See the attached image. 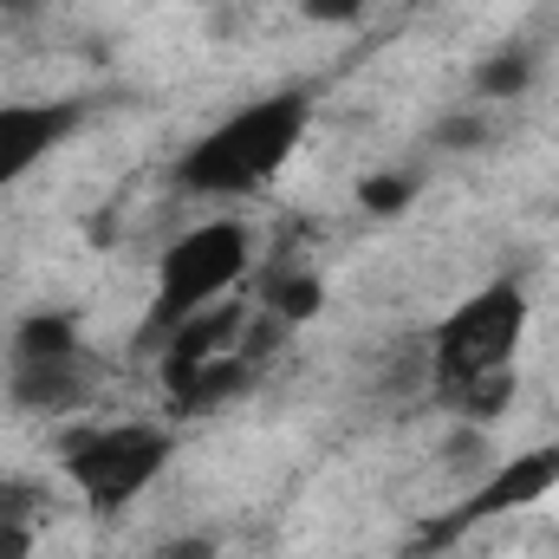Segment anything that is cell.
<instances>
[{
    "instance_id": "ac0fdd59",
    "label": "cell",
    "mask_w": 559,
    "mask_h": 559,
    "mask_svg": "<svg viewBox=\"0 0 559 559\" xmlns=\"http://www.w3.org/2000/svg\"><path fill=\"white\" fill-rule=\"evenodd\" d=\"M33 554V521H7L0 527V559H26Z\"/></svg>"
},
{
    "instance_id": "7a4b0ae2",
    "label": "cell",
    "mask_w": 559,
    "mask_h": 559,
    "mask_svg": "<svg viewBox=\"0 0 559 559\" xmlns=\"http://www.w3.org/2000/svg\"><path fill=\"white\" fill-rule=\"evenodd\" d=\"M176 462V436L163 423H79L59 436V468L79 488V501L98 521L131 514L143 495L163 481V468Z\"/></svg>"
},
{
    "instance_id": "ffe728a7",
    "label": "cell",
    "mask_w": 559,
    "mask_h": 559,
    "mask_svg": "<svg viewBox=\"0 0 559 559\" xmlns=\"http://www.w3.org/2000/svg\"><path fill=\"white\" fill-rule=\"evenodd\" d=\"M554 449H559V436H554Z\"/></svg>"
},
{
    "instance_id": "5b68a950",
    "label": "cell",
    "mask_w": 559,
    "mask_h": 559,
    "mask_svg": "<svg viewBox=\"0 0 559 559\" xmlns=\"http://www.w3.org/2000/svg\"><path fill=\"white\" fill-rule=\"evenodd\" d=\"M554 488H559V449L554 442L521 449V455L501 462L449 521H429V527H423V554H429V547H449L455 534H468V527H481V521H501V514H514V508H534V501L554 495Z\"/></svg>"
},
{
    "instance_id": "7c38bea8",
    "label": "cell",
    "mask_w": 559,
    "mask_h": 559,
    "mask_svg": "<svg viewBox=\"0 0 559 559\" xmlns=\"http://www.w3.org/2000/svg\"><path fill=\"white\" fill-rule=\"evenodd\" d=\"M72 345H85V332H79V312H66V306H33V312H20L13 332H7V358L72 352Z\"/></svg>"
},
{
    "instance_id": "8fae6325",
    "label": "cell",
    "mask_w": 559,
    "mask_h": 559,
    "mask_svg": "<svg viewBox=\"0 0 559 559\" xmlns=\"http://www.w3.org/2000/svg\"><path fill=\"white\" fill-rule=\"evenodd\" d=\"M261 306H267V319H274L280 332H286V325H312V319L325 312V280L312 274V267L280 261L274 274L261 280Z\"/></svg>"
},
{
    "instance_id": "277c9868",
    "label": "cell",
    "mask_w": 559,
    "mask_h": 559,
    "mask_svg": "<svg viewBox=\"0 0 559 559\" xmlns=\"http://www.w3.org/2000/svg\"><path fill=\"white\" fill-rule=\"evenodd\" d=\"M527 319H534V299H527V286L514 274L475 286L429 332V391L436 384H462V378H488V371H514Z\"/></svg>"
},
{
    "instance_id": "3957f363",
    "label": "cell",
    "mask_w": 559,
    "mask_h": 559,
    "mask_svg": "<svg viewBox=\"0 0 559 559\" xmlns=\"http://www.w3.org/2000/svg\"><path fill=\"white\" fill-rule=\"evenodd\" d=\"M248 267H254V235H248L241 222H202V228H189L182 241H169L163 261H156L150 312H143V345L156 352L182 319L222 306L228 286L248 280Z\"/></svg>"
},
{
    "instance_id": "ba28073f",
    "label": "cell",
    "mask_w": 559,
    "mask_h": 559,
    "mask_svg": "<svg viewBox=\"0 0 559 559\" xmlns=\"http://www.w3.org/2000/svg\"><path fill=\"white\" fill-rule=\"evenodd\" d=\"M156 352H163V358H156V365H163V384H169V397H176L195 371H209L215 358L241 352V312H235V306H209V312L182 319Z\"/></svg>"
},
{
    "instance_id": "e0dca14e",
    "label": "cell",
    "mask_w": 559,
    "mask_h": 559,
    "mask_svg": "<svg viewBox=\"0 0 559 559\" xmlns=\"http://www.w3.org/2000/svg\"><path fill=\"white\" fill-rule=\"evenodd\" d=\"M33 508H39V488L0 475V527H7V521H33Z\"/></svg>"
},
{
    "instance_id": "d6986e66",
    "label": "cell",
    "mask_w": 559,
    "mask_h": 559,
    "mask_svg": "<svg viewBox=\"0 0 559 559\" xmlns=\"http://www.w3.org/2000/svg\"><path fill=\"white\" fill-rule=\"evenodd\" d=\"M39 13H46V0H0V20H13V26H26Z\"/></svg>"
},
{
    "instance_id": "4fadbf2b",
    "label": "cell",
    "mask_w": 559,
    "mask_h": 559,
    "mask_svg": "<svg viewBox=\"0 0 559 559\" xmlns=\"http://www.w3.org/2000/svg\"><path fill=\"white\" fill-rule=\"evenodd\" d=\"M423 176L417 169H371L365 182H358V209L371 215V222H397L411 202H417Z\"/></svg>"
},
{
    "instance_id": "2e32d148",
    "label": "cell",
    "mask_w": 559,
    "mask_h": 559,
    "mask_svg": "<svg viewBox=\"0 0 559 559\" xmlns=\"http://www.w3.org/2000/svg\"><path fill=\"white\" fill-rule=\"evenodd\" d=\"M150 559H222V540L209 534V527H195V534H176V540H156V554Z\"/></svg>"
},
{
    "instance_id": "6da1fadb",
    "label": "cell",
    "mask_w": 559,
    "mask_h": 559,
    "mask_svg": "<svg viewBox=\"0 0 559 559\" xmlns=\"http://www.w3.org/2000/svg\"><path fill=\"white\" fill-rule=\"evenodd\" d=\"M312 131V92L306 85H280L267 98L235 105L222 124H209L202 138L176 156V189L202 195V202H241L261 195L280 169L293 163V150Z\"/></svg>"
},
{
    "instance_id": "9c48e42d",
    "label": "cell",
    "mask_w": 559,
    "mask_h": 559,
    "mask_svg": "<svg viewBox=\"0 0 559 559\" xmlns=\"http://www.w3.org/2000/svg\"><path fill=\"white\" fill-rule=\"evenodd\" d=\"M534 79H540V52L527 46V39H508V46H495L481 66H475V98L481 105H514V98H527L534 92Z\"/></svg>"
},
{
    "instance_id": "30bf717a",
    "label": "cell",
    "mask_w": 559,
    "mask_h": 559,
    "mask_svg": "<svg viewBox=\"0 0 559 559\" xmlns=\"http://www.w3.org/2000/svg\"><path fill=\"white\" fill-rule=\"evenodd\" d=\"M442 411L455 423H468V429H488V423H501L514 411V371H488V378H462V384H436L429 391Z\"/></svg>"
},
{
    "instance_id": "52a82bcc",
    "label": "cell",
    "mask_w": 559,
    "mask_h": 559,
    "mask_svg": "<svg viewBox=\"0 0 559 559\" xmlns=\"http://www.w3.org/2000/svg\"><path fill=\"white\" fill-rule=\"evenodd\" d=\"M85 118H92L85 98H13V105H0V189L33 176L59 143L85 131Z\"/></svg>"
},
{
    "instance_id": "8992f818",
    "label": "cell",
    "mask_w": 559,
    "mask_h": 559,
    "mask_svg": "<svg viewBox=\"0 0 559 559\" xmlns=\"http://www.w3.org/2000/svg\"><path fill=\"white\" fill-rule=\"evenodd\" d=\"M92 397H98V358H92V345L7 358V404L26 411V417H79Z\"/></svg>"
},
{
    "instance_id": "5bb4252c",
    "label": "cell",
    "mask_w": 559,
    "mask_h": 559,
    "mask_svg": "<svg viewBox=\"0 0 559 559\" xmlns=\"http://www.w3.org/2000/svg\"><path fill=\"white\" fill-rule=\"evenodd\" d=\"M488 138H495L488 111H449V118L429 131V150H442V156H468V150H481Z\"/></svg>"
},
{
    "instance_id": "9a60e30c",
    "label": "cell",
    "mask_w": 559,
    "mask_h": 559,
    "mask_svg": "<svg viewBox=\"0 0 559 559\" xmlns=\"http://www.w3.org/2000/svg\"><path fill=\"white\" fill-rule=\"evenodd\" d=\"M293 7H299V20H312V26H352V20L371 13V0H293Z\"/></svg>"
}]
</instances>
